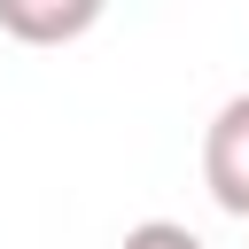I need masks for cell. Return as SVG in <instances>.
Wrapping results in <instances>:
<instances>
[{"instance_id":"obj_2","label":"cell","mask_w":249,"mask_h":249,"mask_svg":"<svg viewBox=\"0 0 249 249\" xmlns=\"http://www.w3.org/2000/svg\"><path fill=\"white\" fill-rule=\"evenodd\" d=\"M101 23V0H0V31L23 47H62Z\"/></svg>"},{"instance_id":"obj_3","label":"cell","mask_w":249,"mask_h":249,"mask_svg":"<svg viewBox=\"0 0 249 249\" xmlns=\"http://www.w3.org/2000/svg\"><path fill=\"white\" fill-rule=\"evenodd\" d=\"M117 249H202V233H187V226H171V218H140Z\"/></svg>"},{"instance_id":"obj_1","label":"cell","mask_w":249,"mask_h":249,"mask_svg":"<svg viewBox=\"0 0 249 249\" xmlns=\"http://www.w3.org/2000/svg\"><path fill=\"white\" fill-rule=\"evenodd\" d=\"M202 187L226 218H249V93H233L202 132Z\"/></svg>"}]
</instances>
